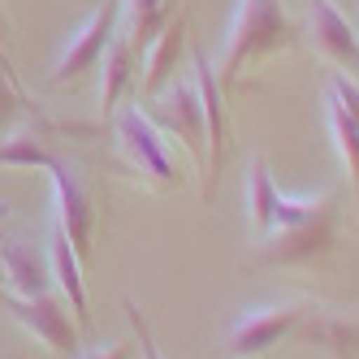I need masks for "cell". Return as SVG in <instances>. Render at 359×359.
<instances>
[{"instance_id":"cell-17","label":"cell","mask_w":359,"mask_h":359,"mask_svg":"<svg viewBox=\"0 0 359 359\" xmlns=\"http://www.w3.org/2000/svg\"><path fill=\"white\" fill-rule=\"evenodd\" d=\"M273 195H277V182L269 173V161H264V151H255V156L247 161V217H251V225L260 229V234L269 229Z\"/></svg>"},{"instance_id":"cell-2","label":"cell","mask_w":359,"mask_h":359,"mask_svg":"<svg viewBox=\"0 0 359 359\" xmlns=\"http://www.w3.org/2000/svg\"><path fill=\"white\" fill-rule=\"evenodd\" d=\"M113 139H117L121 165L130 169V173H139L147 187L173 191L177 182H182V169H177V161H173L169 139L147 121V113H143L139 104L121 109V113L113 117Z\"/></svg>"},{"instance_id":"cell-18","label":"cell","mask_w":359,"mask_h":359,"mask_svg":"<svg viewBox=\"0 0 359 359\" xmlns=\"http://www.w3.org/2000/svg\"><path fill=\"white\" fill-rule=\"evenodd\" d=\"M53 161H57V151L35 130H18L9 139H0V165H9V169H48Z\"/></svg>"},{"instance_id":"cell-7","label":"cell","mask_w":359,"mask_h":359,"mask_svg":"<svg viewBox=\"0 0 359 359\" xmlns=\"http://www.w3.org/2000/svg\"><path fill=\"white\" fill-rule=\"evenodd\" d=\"M333 234H338V208H329V212H320V217H312V221H303V225L260 234V247H255V264L290 269V264L320 260V255L333 247Z\"/></svg>"},{"instance_id":"cell-22","label":"cell","mask_w":359,"mask_h":359,"mask_svg":"<svg viewBox=\"0 0 359 359\" xmlns=\"http://www.w3.org/2000/svg\"><path fill=\"white\" fill-rule=\"evenodd\" d=\"M0 74H5L13 87H22V83H18V74H13V65H9V53H5V48H0Z\"/></svg>"},{"instance_id":"cell-4","label":"cell","mask_w":359,"mask_h":359,"mask_svg":"<svg viewBox=\"0 0 359 359\" xmlns=\"http://www.w3.org/2000/svg\"><path fill=\"white\" fill-rule=\"evenodd\" d=\"M147 121L156 126V130L169 139V143H182L191 151L195 169L203 173V104H199V91L191 79L182 83H169L161 87L156 95L147 100Z\"/></svg>"},{"instance_id":"cell-6","label":"cell","mask_w":359,"mask_h":359,"mask_svg":"<svg viewBox=\"0 0 359 359\" xmlns=\"http://www.w3.org/2000/svg\"><path fill=\"white\" fill-rule=\"evenodd\" d=\"M316 307L307 303H269V307H251L243 312L234 325L225 329V342L221 351L234 355V359H251V355H264L269 346H277L281 338H290L299 329L303 316H312Z\"/></svg>"},{"instance_id":"cell-10","label":"cell","mask_w":359,"mask_h":359,"mask_svg":"<svg viewBox=\"0 0 359 359\" xmlns=\"http://www.w3.org/2000/svg\"><path fill=\"white\" fill-rule=\"evenodd\" d=\"M307 39L329 65H338L351 79L359 74V31L333 0H307Z\"/></svg>"},{"instance_id":"cell-16","label":"cell","mask_w":359,"mask_h":359,"mask_svg":"<svg viewBox=\"0 0 359 359\" xmlns=\"http://www.w3.org/2000/svg\"><path fill=\"white\" fill-rule=\"evenodd\" d=\"M165 22H169V0H117V35L135 43L139 53L156 39Z\"/></svg>"},{"instance_id":"cell-9","label":"cell","mask_w":359,"mask_h":359,"mask_svg":"<svg viewBox=\"0 0 359 359\" xmlns=\"http://www.w3.org/2000/svg\"><path fill=\"white\" fill-rule=\"evenodd\" d=\"M117 35V0H109V5H100L79 31L69 35V43L61 48V57L53 61V69H48V79L53 83H74L83 79L87 69L100 65V57H104L109 39Z\"/></svg>"},{"instance_id":"cell-23","label":"cell","mask_w":359,"mask_h":359,"mask_svg":"<svg viewBox=\"0 0 359 359\" xmlns=\"http://www.w3.org/2000/svg\"><path fill=\"white\" fill-rule=\"evenodd\" d=\"M0 243H5V234H0Z\"/></svg>"},{"instance_id":"cell-11","label":"cell","mask_w":359,"mask_h":359,"mask_svg":"<svg viewBox=\"0 0 359 359\" xmlns=\"http://www.w3.org/2000/svg\"><path fill=\"white\" fill-rule=\"evenodd\" d=\"M48 269H53V286L61 290V299L69 303L74 320L87 333L91 329V312H87V286H83V260L69 247V238L61 234V225H48Z\"/></svg>"},{"instance_id":"cell-8","label":"cell","mask_w":359,"mask_h":359,"mask_svg":"<svg viewBox=\"0 0 359 359\" xmlns=\"http://www.w3.org/2000/svg\"><path fill=\"white\" fill-rule=\"evenodd\" d=\"M53 173V225H61V234L69 238V247L79 251V260L91 255V225H95V208L91 195L83 187V177L74 165H65L61 156L48 165Z\"/></svg>"},{"instance_id":"cell-5","label":"cell","mask_w":359,"mask_h":359,"mask_svg":"<svg viewBox=\"0 0 359 359\" xmlns=\"http://www.w3.org/2000/svg\"><path fill=\"white\" fill-rule=\"evenodd\" d=\"M191 83L199 91V104H203V173H199V195L208 203L217 195V173L225 165V91L217 83V69L208 61V53H191Z\"/></svg>"},{"instance_id":"cell-3","label":"cell","mask_w":359,"mask_h":359,"mask_svg":"<svg viewBox=\"0 0 359 359\" xmlns=\"http://www.w3.org/2000/svg\"><path fill=\"white\" fill-rule=\"evenodd\" d=\"M0 299H5L9 316L27 329V333H35V338L53 351V355L79 359L83 329H79V320H74L69 303H65L61 294H53V290H43V294H9V290H5Z\"/></svg>"},{"instance_id":"cell-12","label":"cell","mask_w":359,"mask_h":359,"mask_svg":"<svg viewBox=\"0 0 359 359\" xmlns=\"http://www.w3.org/2000/svg\"><path fill=\"white\" fill-rule=\"evenodd\" d=\"M0 269H5L9 294H43L53 290V269L39 255V243L31 238H5L0 243Z\"/></svg>"},{"instance_id":"cell-15","label":"cell","mask_w":359,"mask_h":359,"mask_svg":"<svg viewBox=\"0 0 359 359\" xmlns=\"http://www.w3.org/2000/svg\"><path fill=\"white\" fill-rule=\"evenodd\" d=\"M325 126H329V139L338 147V161L346 169V182H351V199L359 208V121L325 91Z\"/></svg>"},{"instance_id":"cell-21","label":"cell","mask_w":359,"mask_h":359,"mask_svg":"<svg viewBox=\"0 0 359 359\" xmlns=\"http://www.w3.org/2000/svg\"><path fill=\"white\" fill-rule=\"evenodd\" d=\"M130 351H135V342L117 338V342H109V346H95V351H87V355H79V359H130Z\"/></svg>"},{"instance_id":"cell-1","label":"cell","mask_w":359,"mask_h":359,"mask_svg":"<svg viewBox=\"0 0 359 359\" xmlns=\"http://www.w3.org/2000/svg\"><path fill=\"white\" fill-rule=\"evenodd\" d=\"M286 48H294V22L281 9V0H238L221 35V53L212 61L221 91H234L243 69L273 53H286Z\"/></svg>"},{"instance_id":"cell-19","label":"cell","mask_w":359,"mask_h":359,"mask_svg":"<svg viewBox=\"0 0 359 359\" xmlns=\"http://www.w3.org/2000/svg\"><path fill=\"white\" fill-rule=\"evenodd\" d=\"M126 316H130V329H135V338H139V355H143V359H161V346H156V338H151L147 316L139 312L135 299H126Z\"/></svg>"},{"instance_id":"cell-13","label":"cell","mask_w":359,"mask_h":359,"mask_svg":"<svg viewBox=\"0 0 359 359\" xmlns=\"http://www.w3.org/2000/svg\"><path fill=\"white\" fill-rule=\"evenodd\" d=\"M95 69H100V104H104V113H113V109L121 104V95L130 91V83H135L139 48H135V43H126L121 35H113Z\"/></svg>"},{"instance_id":"cell-14","label":"cell","mask_w":359,"mask_h":359,"mask_svg":"<svg viewBox=\"0 0 359 359\" xmlns=\"http://www.w3.org/2000/svg\"><path fill=\"white\" fill-rule=\"evenodd\" d=\"M182 43H187V18H173V22H165V27L156 31V39L143 48V91L147 95H156L161 87H169V74L177 65Z\"/></svg>"},{"instance_id":"cell-20","label":"cell","mask_w":359,"mask_h":359,"mask_svg":"<svg viewBox=\"0 0 359 359\" xmlns=\"http://www.w3.org/2000/svg\"><path fill=\"white\" fill-rule=\"evenodd\" d=\"M27 109V95H22V87H13L5 74H0V130H9L13 117Z\"/></svg>"}]
</instances>
